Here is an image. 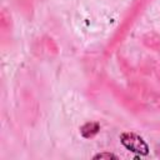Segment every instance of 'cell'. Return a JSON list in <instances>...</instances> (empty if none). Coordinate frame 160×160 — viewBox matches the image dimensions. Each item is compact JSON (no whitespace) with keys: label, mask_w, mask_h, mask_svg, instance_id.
<instances>
[{"label":"cell","mask_w":160,"mask_h":160,"mask_svg":"<svg viewBox=\"0 0 160 160\" xmlns=\"http://www.w3.org/2000/svg\"><path fill=\"white\" fill-rule=\"evenodd\" d=\"M120 141L128 150L132 152H136L140 155H146L149 152V146L145 142V140L135 132H129V131L122 132L120 135Z\"/></svg>","instance_id":"6da1fadb"},{"label":"cell","mask_w":160,"mask_h":160,"mask_svg":"<svg viewBox=\"0 0 160 160\" xmlns=\"http://www.w3.org/2000/svg\"><path fill=\"white\" fill-rule=\"evenodd\" d=\"M100 130V125L99 122H86L81 126L80 129V132L84 138L86 139H90V138H94Z\"/></svg>","instance_id":"7a4b0ae2"},{"label":"cell","mask_w":160,"mask_h":160,"mask_svg":"<svg viewBox=\"0 0 160 160\" xmlns=\"http://www.w3.org/2000/svg\"><path fill=\"white\" fill-rule=\"evenodd\" d=\"M94 159H118V156L114 154H110V152H101V154L95 155Z\"/></svg>","instance_id":"3957f363"}]
</instances>
